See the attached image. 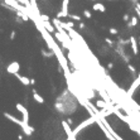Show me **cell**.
<instances>
[{
  "label": "cell",
  "instance_id": "cell-1",
  "mask_svg": "<svg viewBox=\"0 0 140 140\" xmlns=\"http://www.w3.org/2000/svg\"><path fill=\"white\" fill-rule=\"evenodd\" d=\"M93 122H96V116H95V115H92L90 119H87L86 121H83V122H81L80 125H77L76 129L72 131V134L75 135V138H76V135L80 134V131H81V130H83L85 128H87L88 125H91V124H93Z\"/></svg>",
  "mask_w": 140,
  "mask_h": 140
},
{
  "label": "cell",
  "instance_id": "cell-2",
  "mask_svg": "<svg viewBox=\"0 0 140 140\" xmlns=\"http://www.w3.org/2000/svg\"><path fill=\"white\" fill-rule=\"evenodd\" d=\"M17 110L21 114V117H23V121L24 122H28L29 120V114H28V110L25 106H23L21 104H17Z\"/></svg>",
  "mask_w": 140,
  "mask_h": 140
},
{
  "label": "cell",
  "instance_id": "cell-3",
  "mask_svg": "<svg viewBox=\"0 0 140 140\" xmlns=\"http://www.w3.org/2000/svg\"><path fill=\"white\" fill-rule=\"evenodd\" d=\"M19 68H20V66L18 62H11L8 67H6V72L10 73V75H14V73L19 72Z\"/></svg>",
  "mask_w": 140,
  "mask_h": 140
},
{
  "label": "cell",
  "instance_id": "cell-4",
  "mask_svg": "<svg viewBox=\"0 0 140 140\" xmlns=\"http://www.w3.org/2000/svg\"><path fill=\"white\" fill-rule=\"evenodd\" d=\"M18 125H19V126L24 130V134H25V135H28V136H29V135H32V132H33V130H34V129H33L32 126H29L28 122H24L23 120H21Z\"/></svg>",
  "mask_w": 140,
  "mask_h": 140
},
{
  "label": "cell",
  "instance_id": "cell-5",
  "mask_svg": "<svg viewBox=\"0 0 140 140\" xmlns=\"http://www.w3.org/2000/svg\"><path fill=\"white\" fill-rule=\"evenodd\" d=\"M62 126H63V129H64V131H66V134H67V139H70V140L76 139V138H75V135L72 134V130H71L70 124H68L67 121H62Z\"/></svg>",
  "mask_w": 140,
  "mask_h": 140
},
{
  "label": "cell",
  "instance_id": "cell-6",
  "mask_svg": "<svg viewBox=\"0 0 140 140\" xmlns=\"http://www.w3.org/2000/svg\"><path fill=\"white\" fill-rule=\"evenodd\" d=\"M139 85H140V76H138V77H136V80H135V82L131 85L130 90H129V91H128V93H126V95H128V97H131V96H132V93L135 92V90L139 87Z\"/></svg>",
  "mask_w": 140,
  "mask_h": 140
},
{
  "label": "cell",
  "instance_id": "cell-7",
  "mask_svg": "<svg viewBox=\"0 0 140 140\" xmlns=\"http://www.w3.org/2000/svg\"><path fill=\"white\" fill-rule=\"evenodd\" d=\"M14 76H15L24 86H29V85H30V78H28V77H25V76H21V75H19L18 72L14 73Z\"/></svg>",
  "mask_w": 140,
  "mask_h": 140
},
{
  "label": "cell",
  "instance_id": "cell-8",
  "mask_svg": "<svg viewBox=\"0 0 140 140\" xmlns=\"http://www.w3.org/2000/svg\"><path fill=\"white\" fill-rule=\"evenodd\" d=\"M42 27L46 29L48 33H53V32H54V28H53L52 24H50L49 20H42Z\"/></svg>",
  "mask_w": 140,
  "mask_h": 140
},
{
  "label": "cell",
  "instance_id": "cell-9",
  "mask_svg": "<svg viewBox=\"0 0 140 140\" xmlns=\"http://www.w3.org/2000/svg\"><path fill=\"white\" fill-rule=\"evenodd\" d=\"M92 9L93 10H97V11H101V13H105L106 11V8H105V5L102 4V3H95L92 5Z\"/></svg>",
  "mask_w": 140,
  "mask_h": 140
},
{
  "label": "cell",
  "instance_id": "cell-10",
  "mask_svg": "<svg viewBox=\"0 0 140 140\" xmlns=\"http://www.w3.org/2000/svg\"><path fill=\"white\" fill-rule=\"evenodd\" d=\"M130 43H131L132 52H134V54L136 56V54H138V44H136V40H135V37H134V35L130 37Z\"/></svg>",
  "mask_w": 140,
  "mask_h": 140
},
{
  "label": "cell",
  "instance_id": "cell-11",
  "mask_svg": "<svg viewBox=\"0 0 140 140\" xmlns=\"http://www.w3.org/2000/svg\"><path fill=\"white\" fill-rule=\"evenodd\" d=\"M68 5H70V0H63V3H62V13L64 14V17L68 15Z\"/></svg>",
  "mask_w": 140,
  "mask_h": 140
},
{
  "label": "cell",
  "instance_id": "cell-12",
  "mask_svg": "<svg viewBox=\"0 0 140 140\" xmlns=\"http://www.w3.org/2000/svg\"><path fill=\"white\" fill-rule=\"evenodd\" d=\"M33 99L38 102V104H44V99L40 96V95L37 93V91H34V90H33Z\"/></svg>",
  "mask_w": 140,
  "mask_h": 140
},
{
  "label": "cell",
  "instance_id": "cell-13",
  "mask_svg": "<svg viewBox=\"0 0 140 140\" xmlns=\"http://www.w3.org/2000/svg\"><path fill=\"white\" fill-rule=\"evenodd\" d=\"M96 105H97V107H100V109H106V107H109L107 105V102L106 101H101V100H99V101H96Z\"/></svg>",
  "mask_w": 140,
  "mask_h": 140
},
{
  "label": "cell",
  "instance_id": "cell-14",
  "mask_svg": "<svg viewBox=\"0 0 140 140\" xmlns=\"http://www.w3.org/2000/svg\"><path fill=\"white\" fill-rule=\"evenodd\" d=\"M136 24H138V18L132 17V18H131V20H130V23H129V25H132V27H135Z\"/></svg>",
  "mask_w": 140,
  "mask_h": 140
},
{
  "label": "cell",
  "instance_id": "cell-15",
  "mask_svg": "<svg viewBox=\"0 0 140 140\" xmlns=\"http://www.w3.org/2000/svg\"><path fill=\"white\" fill-rule=\"evenodd\" d=\"M39 18H40V20H49V17L46 15V14H40Z\"/></svg>",
  "mask_w": 140,
  "mask_h": 140
},
{
  "label": "cell",
  "instance_id": "cell-16",
  "mask_svg": "<svg viewBox=\"0 0 140 140\" xmlns=\"http://www.w3.org/2000/svg\"><path fill=\"white\" fill-rule=\"evenodd\" d=\"M83 15H85L86 18H88V19H90V18H91V13L88 11V10H85V11H83Z\"/></svg>",
  "mask_w": 140,
  "mask_h": 140
},
{
  "label": "cell",
  "instance_id": "cell-17",
  "mask_svg": "<svg viewBox=\"0 0 140 140\" xmlns=\"http://www.w3.org/2000/svg\"><path fill=\"white\" fill-rule=\"evenodd\" d=\"M71 18H72L73 20H77V21H80V20H81V18H80L78 15H75V14H72V15H71Z\"/></svg>",
  "mask_w": 140,
  "mask_h": 140
},
{
  "label": "cell",
  "instance_id": "cell-18",
  "mask_svg": "<svg viewBox=\"0 0 140 140\" xmlns=\"http://www.w3.org/2000/svg\"><path fill=\"white\" fill-rule=\"evenodd\" d=\"M56 18H57V19H60V18H66V17H64V14H63L62 11H60V13L57 14V17H56Z\"/></svg>",
  "mask_w": 140,
  "mask_h": 140
},
{
  "label": "cell",
  "instance_id": "cell-19",
  "mask_svg": "<svg viewBox=\"0 0 140 140\" xmlns=\"http://www.w3.org/2000/svg\"><path fill=\"white\" fill-rule=\"evenodd\" d=\"M110 33H111V34H117V29H115V28H110Z\"/></svg>",
  "mask_w": 140,
  "mask_h": 140
},
{
  "label": "cell",
  "instance_id": "cell-20",
  "mask_svg": "<svg viewBox=\"0 0 140 140\" xmlns=\"http://www.w3.org/2000/svg\"><path fill=\"white\" fill-rule=\"evenodd\" d=\"M15 35H17V33H15V32H14V30H13V32H11V34H10V39L13 40L14 38H15Z\"/></svg>",
  "mask_w": 140,
  "mask_h": 140
},
{
  "label": "cell",
  "instance_id": "cell-21",
  "mask_svg": "<svg viewBox=\"0 0 140 140\" xmlns=\"http://www.w3.org/2000/svg\"><path fill=\"white\" fill-rule=\"evenodd\" d=\"M105 40H106V42H107V43H109V46H112V44H114V42H112V40H111V39H110V38H106V39H105Z\"/></svg>",
  "mask_w": 140,
  "mask_h": 140
},
{
  "label": "cell",
  "instance_id": "cell-22",
  "mask_svg": "<svg viewBox=\"0 0 140 140\" xmlns=\"http://www.w3.org/2000/svg\"><path fill=\"white\" fill-rule=\"evenodd\" d=\"M122 19H124V21H128L130 18H129V15H128V14H125V15L122 17Z\"/></svg>",
  "mask_w": 140,
  "mask_h": 140
},
{
  "label": "cell",
  "instance_id": "cell-23",
  "mask_svg": "<svg viewBox=\"0 0 140 140\" xmlns=\"http://www.w3.org/2000/svg\"><path fill=\"white\" fill-rule=\"evenodd\" d=\"M128 67H129V70H130L131 72H134V73H135V68H134V67H132V66H131V64H128Z\"/></svg>",
  "mask_w": 140,
  "mask_h": 140
},
{
  "label": "cell",
  "instance_id": "cell-24",
  "mask_svg": "<svg viewBox=\"0 0 140 140\" xmlns=\"http://www.w3.org/2000/svg\"><path fill=\"white\" fill-rule=\"evenodd\" d=\"M43 56H46V57H50V56H52V53H47V52H44V50H43Z\"/></svg>",
  "mask_w": 140,
  "mask_h": 140
},
{
  "label": "cell",
  "instance_id": "cell-25",
  "mask_svg": "<svg viewBox=\"0 0 140 140\" xmlns=\"http://www.w3.org/2000/svg\"><path fill=\"white\" fill-rule=\"evenodd\" d=\"M67 25H68L70 28H73V25H75V24H73L72 21H68V23H67Z\"/></svg>",
  "mask_w": 140,
  "mask_h": 140
},
{
  "label": "cell",
  "instance_id": "cell-26",
  "mask_svg": "<svg viewBox=\"0 0 140 140\" xmlns=\"http://www.w3.org/2000/svg\"><path fill=\"white\" fill-rule=\"evenodd\" d=\"M107 67H109L110 70H111V68L114 67V64H112V63H109V64H107Z\"/></svg>",
  "mask_w": 140,
  "mask_h": 140
},
{
  "label": "cell",
  "instance_id": "cell-27",
  "mask_svg": "<svg viewBox=\"0 0 140 140\" xmlns=\"http://www.w3.org/2000/svg\"><path fill=\"white\" fill-rule=\"evenodd\" d=\"M80 28H85V24L83 23H80Z\"/></svg>",
  "mask_w": 140,
  "mask_h": 140
}]
</instances>
